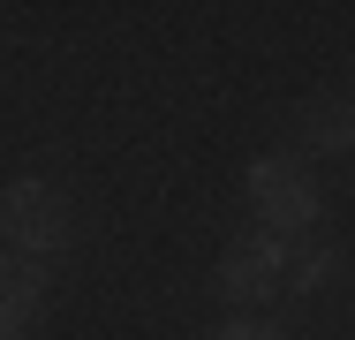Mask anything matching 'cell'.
I'll return each mask as SVG.
<instances>
[{"mask_svg": "<svg viewBox=\"0 0 355 340\" xmlns=\"http://www.w3.org/2000/svg\"><path fill=\"white\" fill-rule=\"evenodd\" d=\"M0 219H8V235H15L23 257H46V250L69 242V197H61L53 182H15V189L0 197Z\"/></svg>", "mask_w": 355, "mask_h": 340, "instance_id": "6da1fadb", "label": "cell"}, {"mask_svg": "<svg viewBox=\"0 0 355 340\" xmlns=\"http://www.w3.org/2000/svg\"><path fill=\"white\" fill-rule=\"evenodd\" d=\"M250 197H257V212H265L272 235H295V227L318 219V189L302 174V159H257L250 167Z\"/></svg>", "mask_w": 355, "mask_h": 340, "instance_id": "7a4b0ae2", "label": "cell"}, {"mask_svg": "<svg viewBox=\"0 0 355 340\" xmlns=\"http://www.w3.org/2000/svg\"><path fill=\"white\" fill-rule=\"evenodd\" d=\"M287 272V242L280 235H257V242H234L227 265H219V295L227 303H265Z\"/></svg>", "mask_w": 355, "mask_h": 340, "instance_id": "3957f363", "label": "cell"}, {"mask_svg": "<svg viewBox=\"0 0 355 340\" xmlns=\"http://www.w3.org/2000/svg\"><path fill=\"white\" fill-rule=\"evenodd\" d=\"M38 303H46V272L31 265V257H0V333L31 325Z\"/></svg>", "mask_w": 355, "mask_h": 340, "instance_id": "277c9868", "label": "cell"}, {"mask_svg": "<svg viewBox=\"0 0 355 340\" xmlns=\"http://www.w3.org/2000/svg\"><path fill=\"white\" fill-rule=\"evenodd\" d=\"M302 144H310V151H348L355 144V106L310 99V106H302Z\"/></svg>", "mask_w": 355, "mask_h": 340, "instance_id": "5b68a950", "label": "cell"}, {"mask_svg": "<svg viewBox=\"0 0 355 340\" xmlns=\"http://www.w3.org/2000/svg\"><path fill=\"white\" fill-rule=\"evenodd\" d=\"M325 272H333V257H325V250H310V257H302V265L287 272V280H295V287H318Z\"/></svg>", "mask_w": 355, "mask_h": 340, "instance_id": "8992f818", "label": "cell"}, {"mask_svg": "<svg viewBox=\"0 0 355 340\" xmlns=\"http://www.w3.org/2000/svg\"><path fill=\"white\" fill-rule=\"evenodd\" d=\"M212 340H280V333H265V325H219Z\"/></svg>", "mask_w": 355, "mask_h": 340, "instance_id": "52a82bcc", "label": "cell"}]
</instances>
